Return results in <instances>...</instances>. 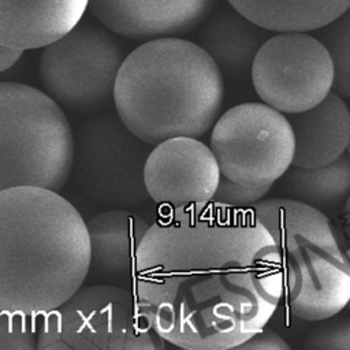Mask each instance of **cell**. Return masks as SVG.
Returning <instances> with one entry per match:
<instances>
[{
	"mask_svg": "<svg viewBox=\"0 0 350 350\" xmlns=\"http://www.w3.org/2000/svg\"><path fill=\"white\" fill-rule=\"evenodd\" d=\"M124 60L120 42L96 25H77L44 46L38 72L42 86L60 107L94 113L113 103V89Z\"/></svg>",
	"mask_w": 350,
	"mask_h": 350,
	"instance_id": "52a82bcc",
	"label": "cell"
},
{
	"mask_svg": "<svg viewBox=\"0 0 350 350\" xmlns=\"http://www.w3.org/2000/svg\"><path fill=\"white\" fill-rule=\"evenodd\" d=\"M90 268L86 221L57 191H0V309L46 314L82 287Z\"/></svg>",
	"mask_w": 350,
	"mask_h": 350,
	"instance_id": "7a4b0ae2",
	"label": "cell"
},
{
	"mask_svg": "<svg viewBox=\"0 0 350 350\" xmlns=\"http://www.w3.org/2000/svg\"><path fill=\"white\" fill-rule=\"evenodd\" d=\"M135 293L108 284L78 288L38 325V350H163Z\"/></svg>",
	"mask_w": 350,
	"mask_h": 350,
	"instance_id": "8992f818",
	"label": "cell"
},
{
	"mask_svg": "<svg viewBox=\"0 0 350 350\" xmlns=\"http://www.w3.org/2000/svg\"><path fill=\"white\" fill-rule=\"evenodd\" d=\"M310 350H350V317H328L306 338Z\"/></svg>",
	"mask_w": 350,
	"mask_h": 350,
	"instance_id": "44dd1931",
	"label": "cell"
},
{
	"mask_svg": "<svg viewBox=\"0 0 350 350\" xmlns=\"http://www.w3.org/2000/svg\"><path fill=\"white\" fill-rule=\"evenodd\" d=\"M220 176L211 148L193 137L168 138L154 145L144 171L149 197L167 211L208 204Z\"/></svg>",
	"mask_w": 350,
	"mask_h": 350,
	"instance_id": "8fae6325",
	"label": "cell"
},
{
	"mask_svg": "<svg viewBox=\"0 0 350 350\" xmlns=\"http://www.w3.org/2000/svg\"><path fill=\"white\" fill-rule=\"evenodd\" d=\"M89 0H0V44L44 48L74 29Z\"/></svg>",
	"mask_w": 350,
	"mask_h": 350,
	"instance_id": "4fadbf2b",
	"label": "cell"
},
{
	"mask_svg": "<svg viewBox=\"0 0 350 350\" xmlns=\"http://www.w3.org/2000/svg\"><path fill=\"white\" fill-rule=\"evenodd\" d=\"M347 150H349V153H350V144H349V148H347Z\"/></svg>",
	"mask_w": 350,
	"mask_h": 350,
	"instance_id": "4316f807",
	"label": "cell"
},
{
	"mask_svg": "<svg viewBox=\"0 0 350 350\" xmlns=\"http://www.w3.org/2000/svg\"><path fill=\"white\" fill-rule=\"evenodd\" d=\"M22 49L10 48L0 44V72L11 68L22 56Z\"/></svg>",
	"mask_w": 350,
	"mask_h": 350,
	"instance_id": "cb8c5ba5",
	"label": "cell"
},
{
	"mask_svg": "<svg viewBox=\"0 0 350 350\" xmlns=\"http://www.w3.org/2000/svg\"><path fill=\"white\" fill-rule=\"evenodd\" d=\"M217 3L219 0H89V8L112 33L134 41H149L197 29Z\"/></svg>",
	"mask_w": 350,
	"mask_h": 350,
	"instance_id": "7c38bea8",
	"label": "cell"
},
{
	"mask_svg": "<svg viewBox=\"0 0 350 350\" xmlns=\"http://www.w3.org/2000/svg\"><path fill=\"white\" fill-rule=\"evenodd\" d=\"M30 317L0 309V350H37L38 327Z\"/></svg>",
	"mask_w": 350,
	"mask_h": 350,
	"instance_id": "ffe728a7",
	"label": "cell"
},
{
	"mask_svg": "<svg viewBox=\"0 0 350 350\" xmlns=\"http://www.w3.org/2000/svg\"><path fill=\"white\" fill-rule=\"evenodd\" d=\"M74 134L46 93L0 82V191L16 186L60 190L71 172Z\"/></svg>",
	"mask_w": 350,
	"mask_h": 350,
	"instance_id": "5b68a950",
	"label": "cell"
},
{
	"mask_svg": "<svg viewBox=\"0 0 350 350\" xmlns=\"http://www.w3.org/2000/svg\"><path fill=\"white\" fill-rule=\"evenodd\" d=\"M271 186H250L220 176L217 189L211 200L215 205L231 209H246L261 201Z\"/></svg>",
	"mask_w": 350,
	"mask_h": 350,
	"instance_id": "7402d4cb",
	"label": "cell"
},
{
	"mask_svg": "<svg viewBox=\"0 0 350 350\" xmlns=\"http://www.w3.org/2000/svg\"><path fill=\"white\" fill-rule=\"evenodd\" d=\"M237 349L242 350H290L286 340L271 329H260Z\"/></svg>",
	"mask_w": 350,
	"mask_h": 350,
	"instance_id": "603a6c76",
	"label": "cell"
},
{
	"mask_svg": "<svg viewBox=\"0 0 350 350\" xmlns=\"http://www.w3.org/2000/svg\"><path fill=\"white\" fill-rule=\"evenodd\" d=\"M334 63L332 90L350 98V7L329 23L314 30Z\"/></svg>",
	"mask_w": 350,
	"mask_h": 350,
	"instance_id": "d6986e66",
	"label": "cell"
},
{
	"mask_svg": "<svg viewBox=\"0 0 350 350\" xmlns=\"http://www.w3.org/2000/svg\"><path fill=\"white\" fill-rule=\"evenodd\" d=\"M250 208L280 252L290 313L323 321L346 308L350 260L332 221L320 209L287 197L262 198Z\"/></svg>",
	"mask_w": 350,
	"mask_h": 350,
	"instance_id": "277c9868",
	"label": "cell"
},
{
	"mask_svg": "<svg viewBox=\"0 0 350 350\" xmlns=\"http://www.w3.org/2000/svg\"><path fill=\"white\" fill-rule=\"evenodd\" d=\"M148 154V144L119 116L103 115L85 122L74 135L71 171L90 200L109 206L137 205L149 197L144 179Z\"/></svg>",
	"mask_w": 350,
	"mask_h": 350,
	"instance_id": "9c48e42d",
	"label": "cell"
},
{
	"mask_svg": "<svg viewBox=\"0 0 350 350\" xmlns=\"http://www.w3.org/2000/svg\"><path fill=\"white\" fill-rule=\"evenodd\" d=\"M294 133L287 116L265 103L227 109L213 124L211 150L220 174L250 186H271L291 167Z\"/></svg>",
	"mask_w": 350,
	"mask_h": 350,
	"instance_id": "ba28073f",
	"label": "cell"
},
{
	"mask_svg": "<svg viewBox=\"0 0 350 350\" xmlns=\"http://www.w3.org/2000/svg\"><path fill=\"white\" fill-rule=\"evenodd\" d=\"M134 290L157 334L186 350L237 349L283 297L282 257L252 208L167 211L137 252Z\"/></svg>",
	"mask_w": 350,
	"mask_h": 350,
	"instance_id": "6da1fadb",
	"label": "cell"
},
{
	"mask_svg": "<svg viewBox=\"0 0 350 350\" xmlns=\"http://www.w3.org/2000/svg\"><path fill=\"white\" fill-rule=\"evenodd\" d=\"M250 75L262 103L290 115L313 108L332 92L334 63L317 37L283 31L261 45Z\"/></svg>",
	"mask_w": 350,
	"mask_h": 350,
	"instance_id": "30bf717a",
	"label": "cell"
},
{
	"mask_svg": "<svg viewBox=\"0 0 350 350\" xmlns=\"http://www.w3.org/2000/svg\"><path fill=\"white\" fill-rule=\"evenodd\" d=\"M343 226L347 237L350 238V196L347 197L343 208Z\"/></svg>",
	"mask_w": 350,
	"mask_h": 350,
	"instance_id": "d4e9b609",
	"label": "cell"
},
{
	"mask_svg": "<svg viewBox=\"0 0 350 350\" xmlns=\"http://www.w3.org/2000/svg\"><path fill=\"white\" fill-rule=\"evenodd\" d=\"M90 268L105 278L134 275L137 252L149 224L126 209L101 212L86 221Z\"/></svg>",
	"mask_w": 350,
	"mask_h": 350,
	"instance_id": "2e32d148",
	"label": "cell"
},
{
	"mask_svg": "<svg viewBox=\"0 0 350 350\" xmlns=\"http://www.w3.org/2000/svg\"><path fill=\"white\" fill-rule=\"evenodd\" d=\"M267 31L232 5H226L205 19L198 45L215 60L221 74L245 78L252 72L258 49L269 38Z\"/></svg>",
	"mask_w": 350,
	"mask_h": 350,
	"instance_id": "9a60e30c",
	"label": "cell"
},
{
	"mask_svg": "<svg viewBox=\"0 0 350 350\" xmlns=\"http://www.w3.org/2000/svg\"><path fill=\"white\" fill-rule=\"evenodd\" d=\"M223 74L198 45L178 37L145 41L123 60L113 89L116 113L148 145L200 138L217 120Z\"/></svg>",
	"mask_w": 350,
	"mask_h": 350,
	"instance_id": "3957f363",
	"label": "cell"
},
{
	"mask_svg": "<svg viewBox=\"0 0 350 350\" xmlns=\"http://www.w3.org/2000/svg\"><path fill=\"white\" fill-rule=\"evenodd\" d=\"M295 141V167H321L339 159L350 144V109L342 96L329 92L310 109L290 113Z\"/></svg>",
	"mask_w": 350,
	"mask_h": 350,
	"instance_id": "5bb4252c",
	"label": "cell"
},
{
	"mask_svg": "<svg viewBox=\"0 0 350 350\" xmlns=\"http://www.w3.org/2000/svg\"><path fill=\"white\" fill-rule=\"evenodd\" d=\"M347 256H349V260H350V249L347 250ZM347 308L350 309V299H349V302H347Z\"/></svg>",
	"mask_w": 350,
	"mask_h": 350,
	"instance_id": "484cf974",
	"label": "cell"
},
{
	"mask_svg": "<svg viewBox=\"0 0 350 350\" xmlns=\"http://www.w3.org/2000/svg\"><path fill=\"white\" fill-rule=\"evenodd\" d=\"M283 178L287 198L316 209H332L350 196V157L321 167H290Z\"/></svg>",
	"mask_w": 350,
	"mask_h": 350,
	"instance_id": "ac0fdd59",
	"label": "cell"
},
{
	"mask_svg": "<svg viewBox=\"0 0 350 350\" xmlns=\"http://www.w3.org/2000/svg\"><path fill=\"white\" fill-rule=\"evenodd\" d=\"M269 31H313L350 7V0H227Z\"/></svg>",
	"mask_w": 350,
	"mask_h": 350,
	"instance_id": "e0dca14e",
	"label": "cell"
}]
</instances>
